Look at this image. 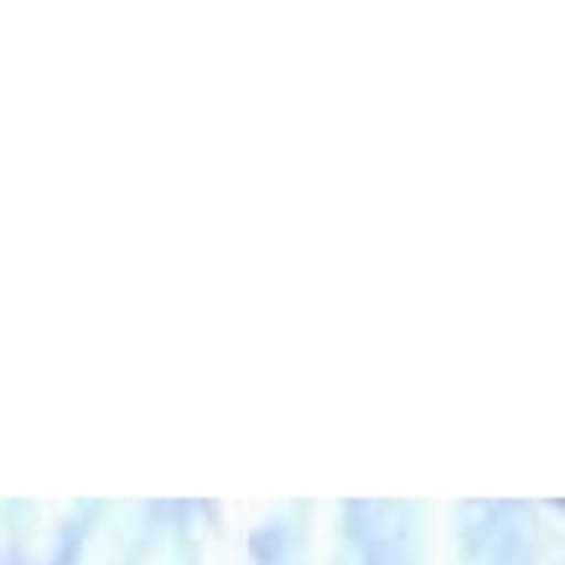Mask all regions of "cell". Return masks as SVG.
<instances>
[]
</instances>
